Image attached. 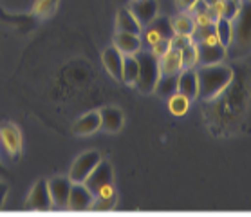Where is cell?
Here are the masks:
<instances>
[{"instance_id":"obj_4","label":"cell","mask_w":251,"mask_h":217,"mask_svg":"<svg viewBox=\"0 0 251 217\" xmlns=\"http://www.w3.org/2000/svg\"><path fill=\"white\" fill-rule=\"evenodd\" d=\"M22 152V134L17 125L2 123L0 125V156L17 160Z\"/></svg>"},{"instance_id":"obj_14","label":"cell","mask_w":251,"mask_h":217,"mask_svg":"<svg viewBox=\"0 0 251 217\" xmlns=\"http://www.w3.org/2000/svg\"><path fill=\"white\" fill-rule=\"evenodd\" d=\"M123 56H125V54H123L120 49H116L114 46L107 47L101 54L105 67H107V71L110 73V76H114L116 80H121V73H123Z\"/></svg>"},{"instance_id":"obj_20","label":"cell","mask_w":251,"mask_h":217,"mask_svg":"<svg viewBox=\"0 0 251 217\" xmlns=\"http://www.w3.org/2000/svg\"><path fill=\"white\" fill-rule=\"evenodd\" d=\"M177 80H179V73H176V75H161L154 91L159 96L170 98L172 94L177 92Z\"/></svg>"},{"instance_id":"obj_6","label":"cell","mask_w":251,"mask_h":217,"mask_svg":"<svg viewBox=\"0 0 251 217\" xmlns=\"http://www.w3.org/2000/svg\"><path fill=\"white\" fill-rule=\"evenodd\" d=\"M101 161V156L96 150H89L85 154H81L80 158H76V161L71 165V170H69V179L73 183H83L89 174H91L96 165Z\"/></svg>"},{"instance_id":"obj_15","label":"cell","mask_w":251,"mask_h":217,"mask_svg":"<svg viewBox=\"0 0 251 217\" xmlns=\"http://www.w3.org/2000/svg\"><path fill=\"white\" fill-rule=\"evenodd\" d=\"M141 38L139 34L134 33H123V31H118L114 36V47L120 49L123 54H136L139 49H141Z\"/></svg>"},{"instance_id":"obj_28","label":"cell","mask_w":251,"mask_h":217,"mask_svg":"<svg viewBox=\"0 0 251 217\" xmlns=\"http://www.w3.org/2000/svg\"><path fill=\"white\" fill-rule=\"evenodd\" d=\"M202 2H204L208 7H215V6H219V2H221V0H202Z\"/></svg>"},{"instance_id":"obj_10","label":"cell","mask_w":251,"mask_h":217,"mask_svg":"<svg viewBox=\"0 0 251 217\" xmlns=\"http://www.w3.org/2000/svg\"><path fill=\"white\" fill-rule=\"evenodd\" d=\"M128 9L136 17L137 22L141 24V27H147L157 17L159 4H157V0H134Z\"/></svg>"},{"instance_id":"obj_24","label":"cell","mask_w":251,"mask_h":217,"mask_svg":"<svg viewBox=\"0 0 251 217\" xmlns=\"http://www.w3.org/2000/svg\"><path fill=\"white\" fill-rule=\"evenodd\" d=\"M190 107V100L186 96H183L181 92H176L168 98V108H170L172 114L176 116H183L186 114V110Z\"/></svg>"},{"instance_id":"obj_16","label":"cell","mask_w":251,"mask_h":217,"mask_svg":"<svg viewBox=\"0 0 251 217\" xmlns=\"http://www.w3.org/2000/svg\"><path fill=\"white\" fill-rule=\"evenodd\" d=\"M159 65H161V75H176V73H181L183 71L181 51L170 47L163 56H159Z\"/></svg>"},{"instance_id":"obj_5","label":"cell","mask_w":251,"mask_h":217,"mask_svg":"<svg viewBox=\"0 0 251 217\" xmlns=\"http://www.w3.org/2000/svg\"><path fill=\"white\" fill-rule=\"evenodd\" d=\"M83 185L94 194V197L103 194L105 190L112 189V166H110L109 161H103V160L100 161L96 165V168L83 181Z\"/></svg>"},{"instance_id":"obj_7","label":"cell","mask_w":251,"mask_h":217,"mask_svg":"<svg viewBox=\"0 0 251 217\" xmlns=\"http://www.w3.org/2000/svg\"><path fill=\"white\" fill-rule=\"evenodd\" d=\"M92 203H94V194L87 189L83 183H73L71 185V192H69V199H67V208L69 210H89L92 208Z\"/></svg>"},{"instance_id":"obj_8","label":"cell","mask_w":251,"mask_h":217,"mask_svg":"<svg viewBox=\"0 0 251 217\" xmlns=\"http://www.w3.org/2000/svg\"><path fill=\"white\" fill-rule=\"evenodd\" d=\"M197 46V63L199 65H213L221 63L226 56V47L219 42H202Z\"/></svg>"},{"instance_id":"obj_21","label":"cell","mask_w":251,"mask_h":217,"mask_svg":"<svg viewBox=\"0 0 251 217\" xmlns=\"http://www.w3.org/2000/svg\"><path fill=\"white\" fill-rule=\"evenodd\" d=\"M215 34H217V42L223 44L224 47H228L231 44V38H233V26H231V20L224 17H219L215 20Z\"/></svg>"},{"instance_id":"obj_23","label":"cell","mask_w":251,"mask_h":217,"mask_svg":"<svg viewBox=\"0 0 251 217\" xmlns=\"http://www.w3.org/2000/svg\"><path fill=\"white\" fill-rule=\"evenodd\" d=\"M172 26H174L176 34L192 36V33H194V29H195V20H194V17H190L188 13H181V15H177V17L172 20Z\"/></svg>"},{"instance_id":"obj_3","label":"cell","mask_w":251,"mask_h":217,"mask_svg":"<svg viewBox=\"0 0 251 217\" xmlns=\"http://www.w3.org/2000/svg\"><path fill=\"white\" fill-rule=\"evenodd\" d=\"M137 63H139V75H137L136 85L141 92H152L155 89V83L161 76L159 56H155L152 51H139L136 53Z\"/></svg>"},{"instance_id":"obj_12","label":"cell","mask_w":251,"mask_h":217,"mask_svg":"<svg viewBox=\"0 0 251 217\" xmlns=\"http://www.w3.org/2000/svg\"><path fill=\"white\" fill-rule=\"evenodd\" d=\"M177 92H181L192 102L199 94V80H197V71L194 69H184L179 73V80H177Z\"/></svg>"},{"instance_id":"obj_13","label":"cell","mask_w":251,"mask_h":217,"mask_svg":"<svg viewBox=\"0 0 251 217\" xmlns=\"http://www.w3.org/2000/svg\"><path fill=\"white\" fill-rule=\"evenodd\" d=\"M101 129V116H100V110H92V112H87L81 118L75 121L73 125V132L78 134V136H89V134H94L96 131Z\"/></svg>"},{"instance_id":"obj_18","label":"cell","mask_w":251,"mask_h":217,"mask_svg":"<svg viewBox=\"0 0 251 217\" xmlns=\"http://www.w3.org/2000/svg\"><path fill=\"white\" fill-rule=\"evenodd\" d=\"M118 31L139 34L143 31V27H141V24L136 20V17L132 15L130 9H121V11L118 13Z\"/></svg>"},{"instance_id":"obj_29","label":"cell","mask_w":251,"mask_h":217,"mask_svg":"<svg viewBox=\"0 0 251 217\" xmlns=\"http://www.w3.org/2000/svg\"><path fill=\"white\" fill-rule=\"evenodd\" d=\"M2 170H4V166H2V163H0V172H2Z\"/></svg>"},{"instance_id":"obj_27","label":"cell","mask_w":251,"mask_h":217,"mask_svg":"<svg viewBox=\"0 0 251 217\" xmlns=\"http://www.w3.org/2000/svg\"><path fill=\"white\" fill-rule=\"evenodd\" d=\"M6 195H7V185L4 181H0V208H2L4 201H6Z\"/></svg>"},{"instance_id":"obj_17","label":"cell","mask_w":251,"mask_h":217,"mask_svg":"<svg viewBox=\"0 0 251 217\" xmlns=\"http://www.w3.org/2000/svg\"><path fill=\"white\" fill-rule=\"evenodd\" d=\"M101 116V127L109 132H118L123 125V112L116 107H103L100 110Z\"/></svg>"},{"instance_id":"obj_26","label":"cell","mask_w":251,"mask_h":217,"mask_svg":"<svg viewBox=\"0 0 251 217\" xmlns=\"http://www.w3.org/2000/svg\"><path fill=\"white\" fill-rule=\"evenodd\" d=\"M195 2H197V0H176L177 7H179L181 11H190V9L195 6Z\"/></svg>"},{"instance_id":"obj_2","label":"cell","mask_w":251,"mask_h":217,"mask_svg":"<svg viewBox=\"0 0 251 217\" xmlns=\"http://www.w3.org/2000/svg\"><path fill=\"white\" fill-rule=\"evenodd\" d=\"M233 38L226 49L233 58H239L251 49V0H240L239 11L231 20Z\"/></svg>"},{"instance_id":"obj_9","label":"cell","mask_w":251,"mask_h":217,"mask_svg":"<svg viewBox=\"0 0 251 217\" xmlns=\"http://www.w3.org/2000/svg\"><path fill=\"white\" fill-rule=\"evenodd\" d=\"M49 185V194H51V201L54 208H67V199L69 192H71V185L73 181L67 177H52L51 181H47Z\"/></svg>"},{"instance_id":"obj_22","label":"cell","mask_w":251,"mask_h":217,"mask_svg":"<svg viewBox=\"0 0 251 217\" xmlns=\"http://www.w3.org/2000/svg\"><path fill=\"white\" fill-rule=\"evenodd\" d=\"M137 75H139V63H137L136 54H125V56H123L121 80L126 81V83H136Z\"/></svg>"},{"instance_id":"obj_19","label":"cell","mask_w":251,"mask_h":217,"mask_svg":"<svg viewBox=\"0 0 251 217\" xmlns=\"http://www.w3.org/2000/svg\"><path fill=\"white\" fill-rule=\"evenodd\" d=\"M192 42L194 44H202V42H217L215 34V22L208 24H195V29L192 33Z\"/></svg>"},{"instance_id":"obj_25","label":"cell","mask_w":251,"mask_h":217,"mask_svg":"<svg viewBox=\"0 0 251 217\" xmlns=\"http://www.w3.org/2000/svg\"><path fill=\"white\" fill-rule=\"evenodd\" d=\"M181 60H183V69H194L197 65V46L190 42L188 46L181 49Z\"/></svg>"},{"instance_id":"obj_1","label":"cell","mask_w":251,"mask_h":217,"mask_svg":"<svg viewBox=\"0 0 251 217\" xmlns=\"http://www.w3.org/2000/svg\"><path fill=\"white\" fill-rule=\"evenodd\" d=\"M233 75L231 69L221 63H213V65H201L197 71V80H199V94L197 96L202 100H211L217 94L228 87Z\"/></svg>"},{"instance_id":"obj_11","label":"cell","mask_w":251,"mask_h":217,"mask_svg":"<svg viewBox=\"0 0 251 217\" xmlns=\"http://www.w3.org/2000/svg\"><path fill=\"white\" fill-rule=\"evenodd\" d=\"M27 208L29 210H49L52 208V201H51V194H49V185L47 181H38L34 185V189L31 190V194L27 197Z\"/></svg>"}]
</instances>
